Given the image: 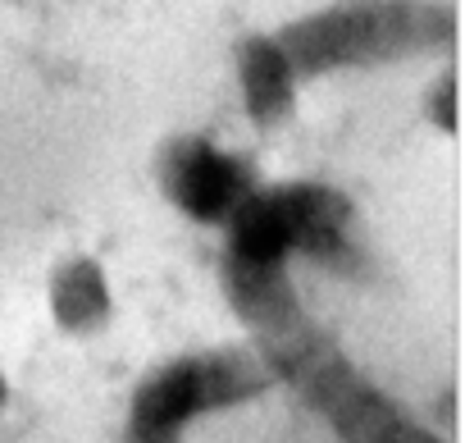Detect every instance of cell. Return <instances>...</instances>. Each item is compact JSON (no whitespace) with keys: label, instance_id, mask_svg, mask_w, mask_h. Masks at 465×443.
Returning <instances> with one entry per match:
<instances>
[{"label":"cell","instance_id":"obj_1","mask_svg":"<svg viewBox=\"0 0 465 443\" xmlns=\"http://www.w3.org/2000/svg\"><path fill=\"white\" fill-rule=\"evenodd\" d=\"M270 388V361L252 347H210L155 366L128 402L119 443H183L205 416L232 411Z\"/></svg>","mask_w":465,"mask_h":443},{"label":"cell","instance_id":"obj_2","mask_svg":"<svg viewBox=\"0 0 465 443\" xmlns=\"http://www.w3.org/2000/svg\"><path fill=\"white\" fill-rule=\"evenodd\" d=\"M164 196L196 225H228L252 196V178L228 151L205 137H178L160 156Z\"/></svg>","mask_w":465,"mask_h":443},{"label":"cell","instance_id":"obj_3","mask_svg":"<svg viewBox=\"0 0 465 443\" xmlns=\"http://www.w3.org/2000/svg\"><path fill=\"white\" fill-rule=\"evenodd\" d=\"M119 297L101 257L64 252L46 275V316L64 338H101L114 325Z\"/></svg>","mask_w":465,"mask_h":443},{"label":"cell","instance_id":"obj_4","mask_svg":"<svg viewBox=\"0 0 465 443\" xmlns=\"http://www.w3.org/2000/svg\"><path fill=\"white\" fill-rule=\"evenodd\" d=\"M232 65H238L242 110L261 128H274V124L292 119V106H297V60H292L283 37H265V33L242 37L238 51H232Z\"/></svg>","mask_w":465,"mask_h":443},{"label":"cell","instance_id":"obj_5","mask_svg":"<svg viewBox=\"0 0 465 443\" xmlns=\"http://www.w3.org/2000/svg\"><path fill=\"white\" fill-rule=\"evenodd\" d=\"M429 119H438V128H456V83H451V74H442L438 78V110H429Z\"/></svg>","mask_w":465,"mask_h":443},{"label":"cell","instance_id":"obj_6","mask_svg":"<svg viewBox=\"0 0 465 443\" xmlns=\"http://www.w3.org/2000/svg\"><path fill=\"white\" fill-rule=\"evenodd\" d=\"M10 398H15V388H10V375L0 370V420H5V411H10Z\"/></svg>","mask_w":465,"mask_h":443}]
</instances>
